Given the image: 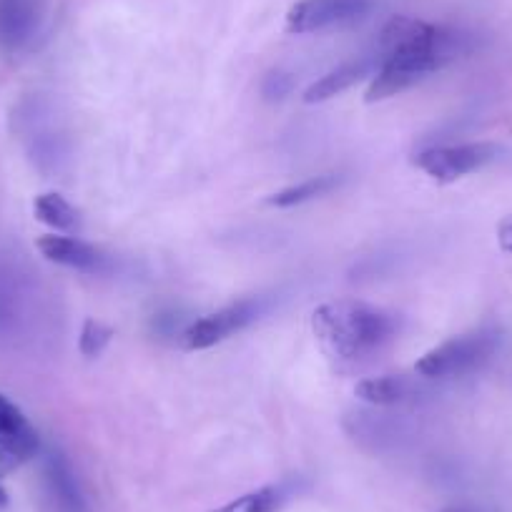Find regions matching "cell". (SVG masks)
Listing matches in <instances>:
<instances>
[{"label": "cell", "mask_w": 512, "mask_h": 512, "mask_svg": "<svg viewBox=\"0 0 512 512\" xmlns=\"http://www.w3.org/2000/svg\"><path fill=\"white\" fill-rule=\"evenodd\" d=\"M41 256H46L48 262L61 264V267L76 269V272H88V274H103L111 267V259L108 254H103L98 246L88 244V241L73 239V236H61V234H48L41 236L36 241Z\"/></svg>", "instance_id": "ba28073f"}, {"label": "cell", "mask_w": 512, "mask_h": 512, "mask_svg": "<svg viewBox=\"0 0 512 512\" xmlns=\"http://www.w3.org/2000/svg\"><path fill=\"white\" fill-rule=\"evenodd\" d=\"M422 392V384L405 374H384V377H369L354 387V395L362 402L374 407H395L412 402Z\"/></svg>", "instance_id": "9c48e42d"}, {"label": "cell", "mask_w": 512, "mask_h": 512, "mask_svg": "<svg viewBox=\"0 0 512 512\" xmlns=\"http://www.w3.org/2000/svg\"><path fill=\"white\" fill-rule=\"evenodd\" d=\"M8 505V492L3 490V485H0V507Z\"/></svg>", "instance_id": "ffe728a7"}, {"label": "cell", "mask_w": 512, "mask_h": 512, "mask_svg": "<svg viewBox=\"0 0 512 512\" xmlns=\"http://www.w3.org/2000/svg\"><path fill=\"white\" fill-rule=\"evenodd\" d=\"M339 176L337 174H322V176H314V179L302 181V184H294L289 189H282L279 194L269 196V204L277 206V209H289V206H299V204H307V201L319 199V196L329 194L339 186Z\"/></svg>", "instance_id": "5bb4252c"}, {"label": "cell", "mask_w": 512, "mask_h": 512, "mask_svg": "<svg viewBox=\"0 0 512 512\" xmlns=\"http://www.w3.org/2000/svg\"><path fill=\"white\" fill-rule=\"evenodd\" d=\"M41 450V437L28 417L13 405L8 397L0 395V475L13 472L36 457Z\"/></svg>", "instance_id": "52a82bcc"}, {"label": "cell", "mask_w": 512, "mask_h": 512, "mask_svg": "<svg viewBox=\"0 0 512 512\" xmlns=\"http://www.w3.org/2000/svg\"><path fill=\"white\" fill-rule=\"evenodd\" d=\"M38 28L36 0H0V48L26 46Z\"/></svg>", "instance_id": "30bf717a"}, {"label": "cell", "mask_w": 512, "mask_h": 512, "mask_svg": "<svg viewBox=\"0 0 512 512\" xmlns=\"http://www.w3.org/2000/svg\"><path fill=\"white\" fill-rule=\"evenodd\" d=\"M500 344V334L495 329H477V332L462 334V337L447 339L440 347L430 349L420 362L415 364V372L422 379H455L475 372L482 364L490 362Z\"/></svg>", "instance_id": "3957f363"}, {"label": "cell", "mask_w": 512, "mask_h": 512, "mask_svg": "<svg viewBox=\"0 0 512 512\" xmlns=\"http://www.w3.org/2000/svg\"><path fill=\"white\" fill-rule=\"evenodd\" d=\"M292 91V78L284 76V73H272L264 83V96L269 98H282Z\"/></svg>", "instance_id": "e0dca14e"}, {"label": "cell", "mask_w": 512, "mask_h": 512, "mask_svg": "<svg viewBox=\"0 0 512 512\" xmlns=\"http://www.w3.org/2000/svg\"><path fill=\"white\" fill-rule=\"evenodd\" d=\"M33 214L41 224L51 226L56 231L78 229V211L71 201L63 199L61 194H41L33 204Z\"/></svg>", "instance_id": "9a60e30c"}, {"label": "cell", "mask_w": 512, "mask_h": 512, "mask_svg": "<svg viewBox=\"0 0 512 512\" xmlns=\"http://www.w3.org/2000/svg\"><path fill=\"white\" fill-rule=\"evenodd\" d=\"M264 309H267V302H262V299H241V302L229 304V307L219 309V312L196 319L184 332L186 349L199 352V349H209L214 344L224 342L231 334L241 332L251 322H256Z\"/></svg>", "instance_id": "5b68a950"}, {"label": "cell", "mask_w": 512, "mask_h": 512, "mask_svg": "<svg viewBox=\"0 0 512 512\" xmlns=\"http://www.w3.org/2000/svg\"><path fill=\"white\" fill-rule=\"evenodd\" d=\"M500 146L487 144V141H472V144L457 146H435V149L420 151L415 166L425 171L437 184H452L467 174L485 169L487 164L497 159Z\"/></svg>", "instance_id": "277c9868"}, {"label": "cell", "mask_w": 512, "mask_h": 512, "mask_svg": "<svg viewBox=\"0 0 512 512\" xmlns=\"http://www.w3.org/2000/svg\"><path fill=\"white\" fill-rule=\"evenodd\" d=\"M497 241H500L502 251L512 254V216L500 221V226H497Z\"/></svg>", "instance_id": "ac0fdd59"}, {"label": "cell", "mask_w": 512, "mask_h": 512, "mask_svg": "<svg viewBox=\"0 0 512 512\" xmlns=\"http://www.w3.org/2000/svg\"><path fill=\"white\" fill-rule=\"evenodd\" d=\"M437 512H490V510H485V507H475V505H452Z\"/></svg>", "instance_id": "d6986e66"}, {"label": "cell", "mask_w": 512, "mask_h": 512, "mask_svg": "<svg viewBox=\"0 0 512 512\" xmlns=\"http://www.w3.org/2000/svg\"><path fill=\"white\" fill-rule=\"evenodd\" d=\"M46 482L61 512H86L81 490L76 485L71 465L63 460V455H51L46 462Z\"/></svg>", "instance_id": "8fae6325"}, {"label": "cell", "mask_w": 512, "mask_h": 512, "mask_svg": "<svg viewBox=\"0 0 512 512\" xmlns=\"http://www.w3.org/2000/svg\"><path fill=\"white\" fill-rule=\"evenodd\" d=\"M111 337V327H106L103 322H96V319H86V324H83L81 329V342H78V347H81L83 357H98V354L106 349V344L111 342Z\"/></svg>", "instance_id": "2e32d148"}, {"label": "cell", "mask_w": 512, "mask_h": 512, "mask_svg": "<svg viewBox=\"0 0 512 512\" xmlns=\"http://www.w3.org/2000/svg\"><path fill=\"white\" fill-rule=\"evenodd\" d=\"M397 317L357 299H337L314 309L312 332L337 369H354L377 357L397 337Z\"/></svg>", "instance_id": "7a4b0ae2"}, {"label": "cell", "mask_w": 512, "mask_h": 512, "mask_svg": "<svg viewBox=\"0 0 512 512\" xmlns=\"http://www.w3.org/2000/svg\"><path fill=\"white\" fill-rule=\"evenodd\" d=\"M289 495H292L289 485H264L211 512H279L287 505Z\"/></svg>", "instance_id": "4fadbf2b"}, {"label": "cell", "mask_w": 512, "mask_h": 512, "mask_svg": "<svg viewBox=\"0 0 512 512\" xmlns=\"http://www.w3.org/2000/svg\"><path fill=\"white\" fill-rule=\"evenodd\" d=\"M372 0H299L287 13L289 33H314L352 23L369 13Z\"/></svg>", "instance_id": "8992f818"}, {"label": "cell", "mask_w": 512, "mask_h": 512, "mask_svg": "<svg viewBox=\"0 0 512 512\" xmlns=\"http://www.w3.org/2000/svg\"><path fill=\"white\" fill-rule=\"evenodd\" d=\"M369 68H372V61H349L344 63V66L334 68V71H329L327 76L319 78L317 83H312V86L304 91V101L322 103V101H329V98L339 96V93L352 88L357 81H362V78L369 73Z\"/></svg>", "instance_id": "7c38bea8"}, {"label": "cell", "mask_w": 512, "mask_h": 512, "mask_svg": "<svg viewBox=\"0 0 512 512\" xmlns=\"http://www.w3.org/2000/svg\"><path fill=\"white\" fill-rule=\"evenodd\" d=\"M467 51V36L447 26L397 16L379 33V71L367 101H384L407 91Z\"/></svg>", "instance_id": "6da1fadb"}]
</instances>
